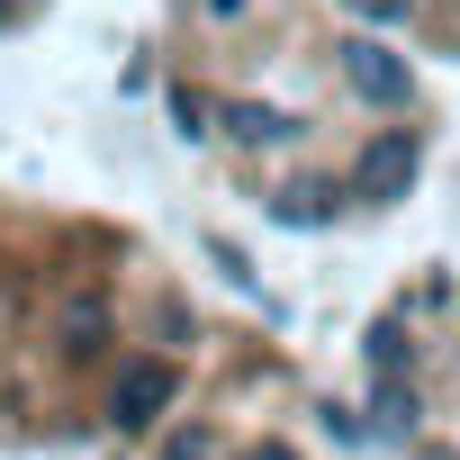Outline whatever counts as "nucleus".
Wrapping results in <instances>:
<instances>
[{"label": "nucleus", "mask_w": 460, "mask_h": 460, "mask_svg": "<svg viewBox=\"0 0 460 460\" xmlns=\"http://www.w3.org/2000/svg\"><path fill=\"white\" fill-rule=\"evenodd\" d=\"M163 406H172V370H163V361H127V370H118V388H109V424L145 433Z\"/></svg>", "instance_id": "nucleus-1"}, {"label": "nucleus", "mask_w": 460, "mask_h": 460, "mask_svg": "<svg viewBox=\"0 0 460 460\" xmlns=\"http://www.w3.org/2000/svg\"><path fill=\"white\" fill-rule=\"evenodd\" d=\"M406 190H415V136H406V127H388V136L361 154V199H370V208H388V199H406Z\"/></svg>", "instance_id": "nucleus-2"}, {"label": "nucleus", "mask_w": 460, "mask_h": 460, "mask_svg": "<svg viewBox=\"0 0 460 460\" xmlns=\"http://www.w3.org/2000/svg\"><path fill=\"white\" fill-rule=\"evenodd\" d=\"M343 73H352V91H361V100H379V109H406V100H415V73H406L388 46H370V37L343 55Z\"/></svg>", "instance_id": "nucleus-3"}, {"label": "nucleus", "mask_w": 460, "mask_h": 460, "mask_svg": "<svg viewBox=\"0 0 460 460\" xmlns=\"http://www.w3.org/2000/svg\"><path fill=\"white\" fill-rule=\"evenodd\" d=\"M226 136H235V145H280V136H289V118H280V109H262V100H226Z\"/></svg>", "instance_id": "nucleus-4"}, {"label": "nucleus", "mask_w": 460, "mask_h": 460, "mask_svg": "<svg viewBox=\"0 0 460 460\" xmlns=\"http://www.w3.org/2000/svg\"><path fill=\"white\" fill-rule=\"evenodd\" d=\"M271 208H280V226H325V217H334V190H325V181H289Z\"/></svg>", "instance_id": "nucleus-5"}, {"label": "nucleus", "mask_w": 460, "mask_h": 460, "mask_svg": "<svg viewBox=\"0 0 460 460\" xmlns=\"http://www.w3.org/2000/svg\"><path fill=\"white\" fill-rule=\"evenodd\" d=\"M379 424H388V433H415V388H406V379L379 388Z\"/></svg>", "instance_id": "nucleus-6"}, {"label": "nucleus", "mask_w": 460, "mask_h": 460, "mask_svg": "<svg viewBox=\"0 0 460 460\" xmlns=\"http://www.w3.org/2000/svg\"><path fill=\"white\" fill-rule=\"evenodd\" d=\"M370 361L397 379V370H406V334H397V325H379V334H370Z\"/></svg>", "instance_id": "nucleus-7"}, {"label": "nucleus", "mask_w": 460, "mask_h": 460, "mask_svg": "<svg viewBox=\"0 0 460 460\" xmlns=\"http://www.w3.org/2000/svg\"><path fill=\"white\" fill-rule=\"evenodd\" d=\"M253 460H298V451H289V442H262V451H253Z\"/></svg>", "instance_id": "nucleus-8"}]
</instances>
